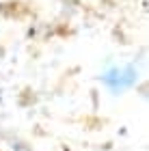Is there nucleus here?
I'll use <instances>...</instances> for the list:
<instances>
[{
  "label": "nucleus",
  "mask_w": 149,
  "mask_h": 151,
  "mask_svg": "<svg viewBox=\"0 0 149 151\" xmlns=\"http://www.w3.org/2000/svg\"><path fill=\"white\" fill-rule=\"evenodd\" d=\"M132 69H112V71H108L104 76V80H106V84H110L114 91H121V88H125V86H130L134 80H136V76H130V78H123L125 73H130Z\"/></svg>",
  "instance_id": "nucleus-1"
}]
</instances>
